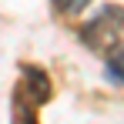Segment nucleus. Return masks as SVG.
Wrapping results in <instances>:
<instances>
[{
	"mask_svg": "<svg viewBox=\"0 0 124 124\" xmlns=\"http://www.w3.org/2000/svg\"><path fill=\"white\" fill-rule=\"evenodd\" d=\"M124 34V7L117 3H101L94 17L81 27V44L94 54H107Z\"/></svg>",
	"mask_w": 124,
	"mask_h": 124,
	"instance_id": "f257e3e1",
	"label": "nucleus"
},
{
	"mask_svg": "<svg viewBox=\"0 0 124 124\" xmlns=\"http://www.w3.org/2000/svg\"><path fill=\"white\" fill-rule=\"evenodd\" d=\"M23 74H27V77H23V91L20 94L34 104V107L44 104L47 97H50V81H47V74L37 70V67H23Z\"/></svg>",
	"mask_w": 124,
	"mask_h": 124,
	"instance_id": "f03ea898",
	"label": "nucleus"
},
{
	"mask_svg": "<svg viewBox=\"0 0 124 124\" xmlns=\"http://www.w3.org/2000/svg\"><path fill=\"white\" fill-rule=\"evenodd\" d=\"M104 57H107V81L111 84H124V44L117 40Z\"/></svg>",
	"mask_w": 124,
	"mask_h": 124,
	"instance_id": "7ed1b4c3",
	"label": "nucleus"
},
{
	"mask_svg": "<svg viewBox=\"0 0 124 124\" xmlns=\"http://www.w3.org/2000/svg\"><path fill=\"white\" fill-rule=\"evenodd\" d=\"M94 0H54V10L57 14H67V17H74V14H81V10H87Z\"/></svg>",
	"mask_w": 124,
	"mask_h": 124,
	"instance_id": "20e7f679",
	"label": "nucleus"
}]
</instances>
